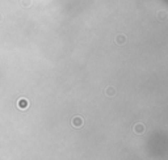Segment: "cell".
I'll use <instances>...</instances> for the list:
<instances>
[{"label": "cell", "mask_w": 168, "mask_h": 160, "mask_svg": "<svg viewBox=\"0 0 168 160\" xmlns=\"http://www.w3.org/2000/svg\"><path fill=\"white\" fill-rule=\"evenodd\" d=\"M106 93H108V95H109V96H113V95H114V93H116V91H114V89H113L112 87H109L108 89H106Z\"/></svg>", "instance_id": "obj_4"}, {"label": "cell", "mask_w": 168, "mask_h": 160, "mask_svg": "<svg viewBox=\"0 0 168 160\" xmlns=\"http://www.w3.org/2000/svg\"><path fill=\"white\" fill-rule=\"evenodd\" d=\"M81 123H83V120H81L80 117H76V118H74V120H72V125H74V126H76V127H80Z\"/></svg>", "instance_id": "obj_2"}, {"label": "cell", "mask_w": 168, "mask_h": 160, "mask_svg": "<svg viewBox=\"0 0 168 160\" xmlns=\"http://www.w3.org/2000/svg\"><path fill=\"white\" fill-rule=\"evenodd\" d=\"M125 41H126V37H125L124 34H118V36L116 37V42L118 43V45H124Z\"/></svg>", "instance_id": "obj_1"}, {"label": "cell", "mask_w": 168, "mask_h": 160, "mask_svg": "<svg viewBox=\"0 0 168 160\" xmlns=\"http://www.w3.org/2000/svg\"><path fill=\"white\" fill-rule=\"evenodd\" d=\"M159 19H160V20H162V21H164V19H165V17H167V15H165V12H159Z\"/></svg>", "instance_id": "obj_5"}, {"label": "cell", "mask_w": 168, "mask_h": 160, "mask_svg": "<svg viewBox=\"0 0 168 160\" xmlns=\"http://www.w3.org/2000/svg\"><path fill=\"white\" fill-rule=\"evenodd\" d=\"M143 129H144L143 125H142V123H138L137 126L134 127V131H135V132H142V131H143Z\"/></svg>", "instance_id": "obj_3"}]
</instances>
